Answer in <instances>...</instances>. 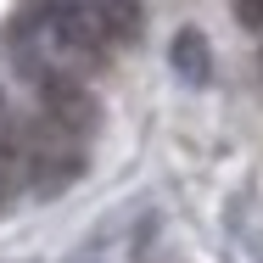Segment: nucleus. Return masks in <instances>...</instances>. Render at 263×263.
Here are the masks:
<instances>
[{
    "label": "nucleus",
    "mask_w": 263,
    "mask_h": 263,
    "mask_svg": "<svg viewBox=\"0 0 263 263\" xmlns=\"http://www.w3.org/2000/svg\"><path fill=\"white\" fill-rule=\"evenodd\" d=\"M174 67H179V79H191V84H202V79H208L213 56H208V40H202L196 28H185V34L174 40Z\"/></svg>",
    "instance_id": "obj_3"
},
{
    "label": "nucleus",
    "mask_w": 263,
    "mask_h": 263,
    "mask_svg": "<svg viewBox=\"0 0 263 263\" xmlns=\"http://www.w3.org/2000/svg\"><path fill=\"white\" fill-rule=\"evenodd\" d=\"M11 129V112H6V96H0V135Z\"/></svg>",
    "instance_id": "obj_5"
},
{
    "label": "nucleus",
    "mask_w": 263,
    "mask_h": 263,
    "mask_svg": "<svg viewBox=\"0 0 263 263\" xmlns=\"http://www.w3.org/2000/svg\"><path fill=\"white\" fill-rule=\"evenodd\" d=\"M34 90H40V112L62 123V129H73V135H90L96 129V96L79 84V73H67V67H34Z\"/></svg>",
    "instance_id": "obj_2"
},
{
    "label": "nucleus",
    "mask_w": 263,
    "mask_h": 263,
    "mask_svg": "<svg viewBox=\"0 0 263 263\" xmlns=\"http://www.w3.org/2000/svg\"><path fill=\"white\" fill-rule=\"evenodd\" d=\"M23 174L34 196H56L84 174V135L51 123L45 112L34 123H23Z\"/></svg>",
    "instance_id": "obj_1"
},
{
    "label": "nucleus",
    "mask_w": 263,
    "mask_h": 263,
    "mask_svg": "<svg viewBox=\"0 0 263 263\" xmlns=\"http://www.w3.org/2000/svg\"><path fill=\"white\" fill-rule=\"evenodd\" d=\"M235 17L247 28H263V0H235Z\"/></svg>",
    "instance_id": "obj_4"
}]
</instances>
